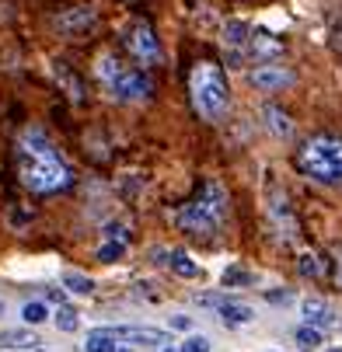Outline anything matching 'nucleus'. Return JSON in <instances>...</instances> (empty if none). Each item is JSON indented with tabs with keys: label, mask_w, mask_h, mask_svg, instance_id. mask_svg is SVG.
<instances>
[{
	"label": "nucleus",
	"mask_w": 342,
	"mask_h": 352,
	"mask_svg": "<svg viewBox=\"0 0 342 352\" xmlns=\"http://www.w3.org/2000/svg\"><path fill=\"white\" fill-rule=\"evenodd\" d=\"M14 164H18L21 185L35 195H56V192H67L74 185L70 164L63 161V154L39 126L21 129V136L14 143Z\"/></svg>",
	"instance_id": "1"
},
{
	"label": "nucleus",
	"mask_w": 342,
	"mask_h": 352,
	"mask_svg": "<svg viewBox=\"0 0 342 352\" xmlns=\"http://www.w3.org/2000/svg\"><path fill=\"white\" fill-rule=\"evenodd\" d=\"M227 213H231V195L227 188L217 182V178H206L203 188L195 192V199H189V203H182L171 220L178 230H185L189 237H203V241H213L224 223H227Z\"/></svg>",
	"instance_id": "2"
},
{
	"label": "nucleus",
	"mask_w": 342,
	"mask_h": 352,
	"mask_svg": "<svg viewBox=\"0 0 342 352\" xmlns=\"http://www.w3.org/2000/svg\"><path fill=\"white\" fill-rule=\"evenodd\" d=\"M94 80L105 91V98H112V102H119V105H136V102H147V98L154 94L151 77H147L143 70L126 67L116 53H98Z\"/></svg>",
	"instance_id": "3"
},
{
	"label": "nucleus",
	"mask_w": 342,
	"mask_h": 352,
	"mask_svg": "<svg viewBox=\"0 0 342 352\" xmlns=\"http://www.w3.org/2000/svg\"><path fill=\"white\" fill-rule=\"evenodd\" d=\"M189 98L203 122H220L231 109V87L217 63H195L189 74Z\"/></svg>",
	"instance_id": "4"
},
{
	"label": "nucleus",
	"mask_w": 342,
	"mask_h": 352,
	"mask_svg": "<svg viewBox=\"0 0 342 352\" xmlns=\"http://www.w3.org/2000/svg\"><path fill=\"white\" fill-rule=\"evenodd\" d=\"M297 168L318 185H342V140L332 133L311 136L297 154Z\"/></svg>",
	"instance_id": "5"
},
{
	"label": "nucleus",
	"mask_w": 342,
	"mask_h": 352,
	"mask_svg": "<svg viewBox=\"0 0 342 352\" xmlns=\"http://www.w3.org/2000/svg\"><path fill=\"white\" fill-rule=\"evenodd\" d=\"M122 45H126V53H129L140 67H154V63L161 60V42H158L151 21H143V18H136V21L126 28Z\"/></svg>",
	"instance_id": "6"
},
{
	"label": "nucleus",
	"mask_w": 342,
	"mask_h": 352,
	"mask_svg": "<svg viewBox=\"0 0 342 352\" xmlns=\"http://www.w3.org/2000/svg\"><path fill=\"white\" fill-rule=\"evenodd\" d=\"M248 80H252V87H255V91H266V94H272V91L293 87L297 74H293L290 67H283L279 60H272V63H255V70L248 74Z\"/></svg>",
	"instance_id": "7"
},
{
	"label": "nucleus",
	"mask_w": 342,
	"mask_h": 352,
	"mask_svg": "<svg viewBox=\"0 0 342 352\" xmlns=\"http://www.w3.org/2000/svg\"><path fill=\"white\" fill-rule=\"evenodd\" d=\"M98 21V11L91 4H77V8H67L60 18H56V28L67 35V38H81L84 32H91Z\"/></svg>",
	"instance_id": "8"
},
{
	"label": "nucleus",
	"mask_w": 342,
	"mask_h": 352,
	"mask_svg": "<svg viewBox=\"0 0 342 352\" xmlns=\"http://www.w3.org/2000/svg\"><path fill=\"white\" fill-rule=\"evenodd\" d=\"M248 42H252V25L248 21H227L224 25V53L231 56V63L237 67L244 56H248Z\"/></svg>",
	"instance_id": "9"
},
{
	"label": "nucleus",
	"mask_w": 342,
	"mask_h": 352,
	"mask_svg": "<svg viewBox=\"0 0 342 352\" xmlns=\"http://www.w3.org/2000/svg\"><path fill=\"white\" fill-rule=\"evenodd\" d=\"M248 56H252L255 63H272V60H279V56H283V42H279L276 35L262 32V28H252Z\"/></svg>",
	"instance_id": "10"
},
{
	"label": "nucleus",
	"mask_w": 342,
	"mask_h": 352,
	"mask_svg": "<svg viewBox=\"0 0 342 352\" xmlns=\"http://www.w3.org/2000/svg\"><path fill=\"white\" fill-rule=\"evenodd\" d=\"M109 335H112L116 342H136V345H161V342H164V331H158V328H136V324L109 328Z\"/></svg>",
	"instance_id": "11"
},
{
	"label": "nucleus",
	"mask_w": 342,
	"mask_h": 352,
	"mask_svg": "<svg viewBox=\"0 0 342 352\" xmlns=\"http://www.w3.org/2000/svg\"><path fill=\"white\" fill-rule=\"evenodd\" d=\"M301 307H304V321H308L311 328H332V324H335V311L325 304L321 296H308Z\"/></svg>",
	"instance_id": "12"
},
{
	"label": "nucleus",
	"mask_w": 342,
	"mask_h": 352,
	"mask_svg": "<svg viewBox=\"0 0 342 352\" xmlns=\"http://www.w3.org/2000/svg\"><path fill=\"white\" fill-rule=\"evenodd\" d=\"M217 311H220L224 324H231V328H241V324H248L255 318V311L248 304H241V300H227V304H220Z\"/></svg>",
	"instance_id": "13"
},
{
	"label": "nucleus",
	"mask_w": 342,
	"mask_h": 352,
	"mask_svg": "<svg viewBox=\"0 0 342 352\" xmlns=\"http://www.w3.org/2000/svg\"><path fill=\"white\" fill-rule=\"evenodd\" d=\"M168 265H171V272H178L182 279H200V265H195L189 255H185V251L182 248H175V251H168Z\"/></svg>",
	"instance_id": "14"
},
{
	"label": "nucleus",
	"mask_w": 342,
	"mask_h": 352,
	"mask_svg": "<svg viewBox=\"0 0 342 352\" xmlns=\"http://www.w3.org/2000/svg\"><path fill=\"white\" fill-rule=\"evenodd\" d=\"M266 119H269V129H272V136H293V122H290V116L283 112V109H276V105H266V112H262Z\"/></svg>",
	"instance_id": "15"
},
{
	"label": "nucleus",
	"mask_w": 342,
	"mask_h": 352,
	"mask_svg": "<svg viewBox=\"0 0 342 352\" xmlns=\"http://www.w3.org/2000/svg\"><path fill=\"white\" fill-rule=\"evenodd\" d=\"M84 349H87V352H116V349H119V342L109 335V328H94V331H87Z\"/></svg>",
	"instance_id": "16"
},
{
	"label": "nucleus",
	"mask_w": 342,
	"mask_h": 352,
	"mask_svg": "<svg viewBox=\"0 0 342 352\" xmlns=\"http://www.w3.org/2000/svg\"><path fill=\"white\" fill-rule=\"evenodd\" d=\"M297 269H301V276H308V279H321V276H325V258L318 255V251H304Z\"/></svg>",
	"instance_id": "17"
},
{
	"label": "nucleus",
	"mask_w": 342,
	"mask_h": 352,
	"mask_svg": "<svg viewBox=\"0 0 342 352\" xmlns=\"http://www.w3.org/2000/svg\"><path fill=\"white\" fill-rule=\"evenodd\" d=\"M0 345H8V349H32V345H39V338L32 331H0Z\"/></svg>",
	"instance_id": "18"
},
{
	"label": "nucleus",
	"mask_w": 342,
	"mask_h": 352,
	"mask_svg": "<svg viewBox=\"0 0 342 352\" xmlns=\"http://www.w3.org/2000/svg\"><path fill=\"white\" fill-rule=\"evenodd\" d=\"M63 289H70L77 296H87V293H94V283L81 272H63Z\"/></svg>",
	"instance_id": "19"
},
{
	"label": "nucleus",
	"mask_w": 342,
	"mask_h": 352,
	"mask_svg": "<svg viewBox=\"0 0 342 352\" xmlns=\"http://www.w3.org/2000/svg\"><path fill=\"white\" fill-rule=\"evenodd\" d=\"M21 318H25V324H42V321L49 318V311H45L42 300H32V304L21 307Z\"/></svg>",
	"instance_id": "20"
},
{
	"label": "nucleus",
	"mask_w": 342,
	"mask_h": 352,
	"mask_svg": "<svg viewBox=\"0 0 342 352\" xmlns=\"http://www.w3.org/2000/svg\"><path fill=\"white\" fill-rule=\"evenodd\" d=\"M56 328H60V331H77V328H81L77 311L67 307V304H60V311H56Z\"/></svg>",
	"instance_id": "21"
},
{
	"label": "nucleus",
	"mask_w": 342,
	"mask_h": 352,
	"mask_svg": "<svg viewBox=\"0 0 342 352\" xmlns=\"http://www.w3.org/2000/svg\"><path fill=\"white\" fill-rule=\"evenodd\" d=\"M126 255V241L119 237V241H109L105 248H98V258L102 262H116V258H122Z\"/></svg>",
	"instance_id": "22"
},
{
	"label": "nucleus",
	"mask_w": 342,
	"mask_h": 352,
	"mask_svg": "<svg viewBox=\"0 0 342 352\" xmlns=\"http://www.w3.org/2000/svg\"><path fill=\"white\" fill-rule=\"evenodd\" d=\"M297 342H301L304 349H318V345H321V328H311V324L297 328Z\"/></svg>",
	"instance_id": "23"
},
{
	"label": "nucleus",
	"mask_w": 342,
	"mask_h": 352,
	"mask_svg": "<svg viewBox=\"0 0 342 352\" xmlns=\"http://www.w3.org/2000/svg\"><path fill=\"white\" fill-rule=\"evenodd\" d=\"M252 283V272H244V269H224V286L234 289V286H248Z\"/></svg>",
	"instance_id": "24"
},
{
	"label": "nucleus",
	"mask_w": 342,
	"mask_h": 352,
	"mask_svg": "<svg viewBox=\"0 0 342 352\" xmlns=\"http://www.w3.org/2000/svg\"><path fill=\"white\" fill-rule=\"evenodd\" d=\"M178 352H210V338L192 335V338H185V342H182V349H178Z\"/></svg>",
	"instance_id": "25"
},
{
	"label": "nucleus",
	"mask_w": 342,
	"mask_h": 352,
	"mask_svg": "<svg viewBox=\"0 0 342 352\" xmlns=\"http://www.w3.org/2000/svg\"><path fill=\"white\" fill-rule=\"evenodd\" d=\"M266 300H269V304H290L293 293H290V289H269V293H266Z\"/></svg>",
	"instance_id": "26"
},
{
	"label": "nucleus",
	"mask_w": 342,
	"mask_h": 352,
	"mask_svg": "<svg viewBox=\"0 0 342 352\" xmlns=\"http://www.w3.org/2000/svg\"><path fill=\"white\" fill-rule=\"evenodd\" d=\"M171 328H175V331H189V328H192V318L178 314V318H171Z\"/></svg>",
	"instance_id": "27"
},
{
	"label": "nucleus",
	"mask_w": 342,
	"mask_h": 352,
	"mask_svg": "<svg viewBox=\"0 0 342 352\" xmlns=\"http://www.w3.org/2000/svg\"><path fill=\"white\" fill-rule=\"evenodd\" d=\"M335 283H339V289H342V255H339V262H335Z\"/></svg>",
	"instance_id": "28"
},
{
	"label": "nucleus",
	"mask_w": 342,
	"mask_h": 352,
	"mask_svg": "<svg viewBox=\"0 0 342 352\" xmlns=\"http://www.w3.org/2000/svg\"><path fill=\"white\" fill-rule=\"evenodd\" d=\"M116 352H133V349H122V345H119V349H116Z\"/></svg>",
	"instance_id": "29"
},
{
	"label": "nucleus",
	"mask_w": 342,
	"mask_h": 352,
	"mask_svg": "<svg viewBox=\"0 0 342 352\" xmlns=\"http://www.w3.org/2000/svg\"><path fill=\"white\" fill-rule=\"evenodd\" d=\"M325 352H342V349H325Z\"/></svg>",
	"instance_id": "30"
},
{
	"label": "nucleus",
	"mask_w": 342,
	"mask_h": 352,
	"mask_svg": "<svg viewBox=\"0 0 342 352\" xmlns=\"http://www.w3.org/2000/svg\"><path fill=\"white\" fill-rule=\"evenodd\" d=\"M164 352H175V349H164Z\"/></svg>",
	"instance_id": "31"
}]
</instances>
